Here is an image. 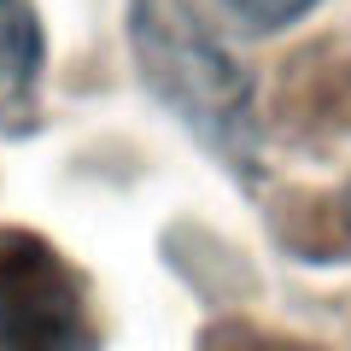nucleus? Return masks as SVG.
Listing matches in <instances>:
<instances>
[{"mask_svg": "<svg viewBox=\"0 0 351 351\" xmlns=\"http://www.w3.org/2000/svg\"><path fill=\"white\" fill-rule=\"evenodd\" d=\"M0 351H94L82 276L24 228H0Z\"/></svg>", "mask_w": 351, "mask_h": 351, "instance_id": "f03ea898", "label": "nucleus"}, {"mask_svg": "<svg viewBox=\"0 0 351 351\" xmlns=\"http://www.w3.org/2000/svg\"><path fill=\"white\" fill-rule=\"evenodd\" d=\"M129 41L158 106H170L211 158L246 176L258 164V94L246 64L217 47L176 0H135Z\"/></svg>", "mask_w": 351, "mask_h": 351, "instance_id": "f257e3e1", "label": "nucleus"}, {"mask_svg": "<svg viewBox=\"0 0 351 351\" xmlns=\"http://www.w3.org/2000/svg\"><path fill=\"white\" fill-rule=\"evenodd\" d=\"M47 71V29L36 0H0V135H29Z\"/></svg>", "mask_w": 351, "mask_h": 351, "instance_id": "7ed1b4c3", "label": "nucleus"}, {"mask_svg": "<svg viewBox=\"0 0 351 351\" xmlns=\"http://www.w3.org/2000/svg\"><path fill=\"white\" fill-rule=\"evenodd\" d=\"M339 228H346V240H351V182L339 188Z\"/></svg>", "mask_w": 351, "mask_h": 351, "instance_id": "39448f33", "label": "nucleus"}, {"mask_svg": "<svg viewBox=\"0 0 351 351\" xmlns=\"http://www.w3.org/2000/svg\"><path fill=\"white\" fill-rule=\"evenodd\" d=\"M316 6H322V0H223V12L234 18L240 29H252V36H276V29L299 24Z\"/></svg>", "mask_w": 351, "mask_h": 351, "instance_id": "20e7f679", "label": "nucleus"}]
</instances>
